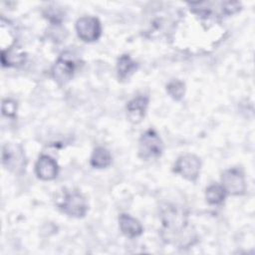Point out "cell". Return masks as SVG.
<instances>
[{"mask_svg":"<svg viewBox=\"0 0 255 255\" xmlns=\"http://www.w3.org/2000/svg\"><path fill=\"white\" fill-rule=\"evenodd\" d=\"M160 220L161 236L166 242L182 247L193 244L195 237L188 227V213L183 207L175 204L163 205L160 209Z\"/></svg>","mask_w":255,"mask_h":255,"instance_id":"cell-1","label":"cell"},{"mask_svg":"<svg viewBox=\"0 0 255 255\" xmlns=\"http://www.w3.org/2000/svg\"><path fill=\"white\" fill-rule=\"evenodd\" d=\"M57 205L69 216L83 217L88 211V203L84 195L77 190L64 191L58 199Z\"/></svg>","mask_w":255,"mask_h":255,"instance_id":"cell-2","label":"cell"},{"mask_svg":"<svg viewBox=\"0 0 255 255\" xmlns=\"http://www.w3.org/2000/svg\"><path fill=\"white\" fill-rule=\"evenodd\" d=\"M163 143L157 132L153 129L145 130L138 140V155L140 158L148 160L161 155Z\"/></svg>","mask_w":255,"mask_h":255,"instance_id":"cell-3","label":"cell"},{"mask_svg":"<svg viewBox=\"0 0 255 255\" xmlns=\"http://www.w3.org/2000/svg\"><path fill=\"white\" fill-rule=\"evenodd\" d=\"M76 71V62L74 57L69 52H64L52 67V77L60 84L68 83L74 76Z\"/></svg>","mask_w":255,"mask_h":255,"instance_id":"cell-4","label":"cell"},{"mask_svg":"<svg viewBox=\"0 0 255 255\" xmlns=\"http://www.w3.org/2000/svg\"><path fill=\"white\" fill-rule=\"evenodd\" d=\"M201 161L195 154H184L177 158L174 163L173 171L182 177L195 181L199 175Z\"/></svg>","mask_w":255,"mask_h":255,"instance_id":"cell-5","label":"cell"},{"mask_svg":"<svg viewBox=\"0 0 255 255\" xmlns=\"http://www.w3.org/2000/svg\"><path fill=\"white\" fill-rule=\"evenodd\" d=\"M76 31L81 40L85 42H94L100 38L102 27L98 18L84 16L77 20Z\"/></svg>","mask_w":255,"mask_h":255,"instance_id":"cell-6","label":"cell"},{"mask_svg":"<svg viewBox=\"0 0 255 255\" xmlns=\"http://www.w3.org/2000/svg\"><path fill=\"white\" fill-rule=\"evenodd\" d=\"M222 186L227 193L232 195H241L245 192L246 184L242 171L238 168H229L221 175Z\"/></svg>","mask_w":255,"mask_h":255,"instance_id":"cell-7","label":"cell"},{"mask_svg":"<svg viewBox=\"0 0 255 255\" xmlns=\"http://www.w3.org/2000/svg\"><path fill=\"white\" fill-rule=\"evenodd\" d=\"M37 176L42 180H52L57 177L59 166L56 160L50 155L43 154L39 157L35 166Z\"/></svg>","mask_w":255,"mask_h":255,"instance_id":"cell-8","label":"cell"},{"mask_svg":"<svg viewBox=\"0 0 255 255\" xmlns=\"http://www.w3.org/2000/svg\"><path fill=\"white\" fill-rule=\"evenodd\" d=\"M148 106L147 96H137L130 100L127 105V115L128 120L133 124H138L144 118Z\"/></svg>","mask_w":255,"mask_h":255,"instance_id":"cell-9","label":"cell"},{"mask_svg":"<svg viewBox=\"0 0 255 255\" xmlns=\"http://www.w3.org/2000/svg\"><path fill=\"white\" fill-rule=\"evenodd\" d=\"M2 163L8 169L18 171L22 168L23 155L22 151L18 150V147L13 144L6 143L3 146L2 151Z\"/></svg>","mask_w":255,"mask_h":255,"instance_id":"cell-10","label":"cell"},{"mask_svg":"<svg viewBox=\"0 0 255 255\" xmlns=\"http://www.w3.org/2000/svg\"><path fill=\"white\" fill-rule=\"evenodd\" d=\"M121 231L129 238H134L142 233V226L139 221L127 213H122L119 217Z\"/></svg>","mask_w":255,"mask_h":255,"instance_id":"cell-11","label":"cell"},{"mask_svg":"<svg viewBox=\"0 0 255 255\" xmlns=\"http://www.w3.org/2000/svg\"><path fill=\"white\" fill-rule=\"evenodd\" d=\"M15 28L13 25L5 20L3 17L1 18V27H0V45L1 52L10 50L16 43V34Z\"/></svg>","mask_w":255,"mask_h":255,"instance_id":"cell-12","label":"cell"},{"mask_svg":"<svg viewBox=\"0 0 255 255\" xmlns=\"http://www.w3.org/2000/svg\"><path fill=\"white\" fill-rule=\"evenodd\" d=\"M137 69V63H135L129 55H122L117 63V74L120 80H127Z\"/></svg>","mask_w":255,"mask_h":255,"instance_id":"cell-13","label":"cell"},{"mask_svg":"<svg viewBox=\"0 0 255 255\" xmlns=\"http://www.w3.org/2000/svg\"><path fill=\"white\" fill-rule=\"evenodd\" d=\"M90 162L91 165L94 167L104 168L112 163V155L107 148L99 146L93 151Z\"/></svg>","mask_w":255,"mask_h":255,"instance_id":"cell-14","label":"cell"},{"mask_svg":"<svg viewBox=\"0 0 255 255\" xmlns=\"http://www.w3.org/2000/svg\"><path fill=\"white\" fill-rule=\"evenodd\" d=\"M26 60V55L22 51H14L12 48L1 52V62L4 67H16L23 65Z\"/></svg>","mask_w":255,"mask_h":255,"instance_id":"cell-15","label":"cell"},{"mask_svg":"<svg viewBox=\"0 0 255 255\" xmlns=\"http://www.w3.org/2000/svg\"><path fill=\"white\" fill-rule=\"evenodd\" d=\"M227 192L220 184H211L205 190V197L209 204L217 205L224 201Z\"/></svg>","mask_w":255,"mask_h":255,"instance_id":"cell-16","label":"cell"},{"mask_svg":"<svg viewBox=\"0 0 255 255\" xmlns=\"http://www.w3.org/2000/svg\"><path fill=\"white\" fill-rule=\"evenodd\" d=\"M166 91L173 100L180 101L183 98L185 92V85L179 80H173L167 84Z\"/></svg>","mask_w":255,"mask_h":255,"instance_id":"cell-17","label":"cell"},{"mask_svg":"<svg viewBox=\"0 0 255 255\" xmlns=\"http://www.w3.org/2000/svg\"><path fill=\"white\" fill-rule=\"evenodd\" d=\"M17 111V104L13 100L6 99L2 102V113L4 116L13 118L16 115Z\"/></svg>","mask_w":255,"mask_h":255,"instance_id":"cell-18","label":"cell"}]
</instances>
